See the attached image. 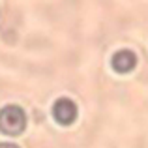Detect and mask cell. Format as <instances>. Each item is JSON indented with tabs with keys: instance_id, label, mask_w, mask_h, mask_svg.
<instances>
[{
	"instance_id": "6da1fadb",
	"label": "cell",
	"mask_w": 148,
	"mask_h": 148,
	"mask_svg": "<svg viewBox=\"0 0 148 148\" xmlns=\"http://www.w3.org/2000/svg\"><path fill=\"white\" fill-rule=\"evenodd\" d=\"M26 127V114L19 105H6L0 109V131L4 135H21Z\"/></svg>"
},
{
	"instance_id": "7a4b0ae2",
	"label": "cell",
	"mask_w": 148,
	"mask_h": 148,
	"mask_svg": "<svg viewBox=\"0 0 148 148\" xmlns=\"http://www.w3.org/2000/svg\"><path fill=\"white\" fill-rule=\"evenodd\" d=\"M53 116L58 124L62 126H69V124L75 122L77 118V105L73 99L69 98H60L54 101L53 105Z\"/></svg>"
},
{
	"instance_id": "3957f363",
	"label": "cell",
	"mask_w": 148,
	"mask_h": 148,
	"mask_svg": "<svg viewBox=\"0 0 148 148\" xmlns=\"http://www.w3.org/2000/svg\"><path fill=\"white\" fill-rule=\"evenodd\" d=\"M111 66L116 73H130L131 69L137 66V56H135L133 51L130 49H122L118 53L112 54L111 58Z\"/></svg>"
},
{
	"instance_id": "277c9868",
	"label": "cell",
	"mask_w": 148,
	"mask_h": 148,
	"mask_svg": "<svg viewBox=\"0 0 148 148\" xmlns=\"http://www.w3.org/2000/svg\"><path fill=\"white\" fill-rule=\"evenodd\" d=\"M0 148H19V146L13 143H0Z\"/></svg>"
}]
</instances>
